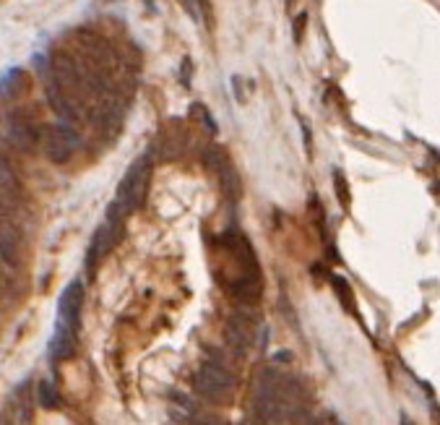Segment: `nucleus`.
Wrapping results in <instances>:
<instances>
[{
    "label": "nucleus",
    "mask_w": 440,
    "mask_h": 425,
    "mask_svg": "<svg viewBox=\"0 0 440 425\" xmlns=\"http://www.w3.org/2000/svg\"><path fill=\"white\" fill-rule=\"evenodd\" d=\"M224 339H227V344H230L238 355H245V352L253 347V342H256L253 318H250L248 313L230 316V318H227V326H224Z\"/></svg>",
    "instance_id": "obj_5"
},
{
    "label": "nucleus",
    "mask_w": 440,
    "mask_h": 425,
    "mask_svg": "<svg viewBox=\"0 0 440 425\" xmlns=\"http://www.w3.org/2000/svg\"><path fill=\"white\" fill-rule=\"evenodd\" d=\"M115 241H118V235H115V222L104 220L92 235V245H89V253H86V267L89 269L97 267V264L115 248Z\"/></svg>",
    "instance_id": "obj_8"
},
{
    "label": "nucleus",
    "mask_w": 440,
    "mask_h": 425,
    "mask_svg": "<svg viewBox=\"0 0 440 425\" xmlns=\"http://www.w3.org/2000/svg\"><path fill=\"white\" fill-rule=\"evenodd\" d=\"M195 3H198V6L203 8V16L211 21V3H209V0H195Z\"/></svg>",
    "instance_id": "obj_21"
},
{
    "label": "nucleus",
    "mask_w": 440,
    "mask_h": 425,
    "mask_svg": "<svg viewBox=\"0 0 440 425\" xmlns=\"http://www.w3.org/2000/svg\"><path fill=\"white\" fill-rule=\"evenodd\" d=\"M47 97H50V104H53V110L60 115V118H68V104H65V97L60 94L57 86H47Z\"/></svg>",
    "instance_id": "obj_16"
},
{
    "label": "nucleus",
    "mask_w": 440,
    "mask_h": 425,
    "mask_svg": "<svg viewBox=\"0 0 440 425\" xmlns=\"http://www.w3.org/2000/svg\"><path fill=\"white\" fill-rule=\"evenodd\" d=\"M334 191H336V198H339V203L344 206V209H349V185L347 180H344V175H341L339 170H334Z\"/></svg>",
    "instance_id": "obj_15"
},
{
    "label": "nucleus",
    "mask_w": 440,
    "mask_h": 425,
    "mask_svg": "<svg viewBox=\"0 0 440 425\" xmlns=\"http://www.w3.org/2000/svg\"><path fill=\"white\" fill-rule=\"evenodd\" d=\"M13 180V175H11V167L8 162L0 157V183H11Z\"/></svg>",
    "instance_id": "obj_20"
},
{
    "label": "nucleus",
    "mask_w": 440,
    "mask_h": 425,
    "mask_svg": "<svg viewBox=\"0 0 440 425\" xmlns=\"http://www.w3.org/2000/svg\"><path fill=\"white\" fill-rule=\"evenodd\" d=\"M37 397H39V405L45 407V410H55L60 405V397H57V389L53 386V381H42L37 389Z\"/></svg>",
    "instance_id": "obj_13"
},
{
    "label": "nucleus",
    "mask_w": 440,
    "mask_h": 425,
    "mask_svg": "<svg viewBox=\"0 0 440 425\" xmlns=\"http://www.w3.org/2000/svg\"><path fill=\"white\" fill-rule=\"evenodd\" d=\"M76 147H78V133H76L71 126L57 123V126H53V128H47L45 154L53 159V162H65V159H71Z\"/></svg>",
    "instance_id": "obj_4"
},
{
    "label": "nucleus",
    "mask_w": 440,
    "mask_h": 425,
    "mask_svg": "<svg viewBox=\"0 0 440 425\" xmlns=\"http://www.w3.org/2000/svg\"><path fill=\"white\" fill-rule=\"evenodd\" d=\"M195 110H198V112H201V115H203V123H206V128H209L211 133H216V123L211 121V112L206 110L203 104H195Z\"/></svg>",
    "instance_id": "obj_19"
},
{
    "label": "nucleus",
    "mask_w": 440,
    "mask_h": 425,
    "mask_svg": "<svg viewBox=\"0 0 440 425\" xmlns=\"http://www.w3.org/2000/svg\"><path fill=\"white\" fill-rule=\"evenodd\" d=\"M170 415H172V420H180V423L193 420V415H195V405H193V399L185 397V394H180V391H172Z\"/></svg>",
    "instance_id": "obj_12"
},
{
    "label": "nucleus",
    "mask_w": 440,
    "mask_h": 425,
    "mask_svg": "<svg viewBox=\"0 0 440 425\" xmlns=\"http://www.w3.org/2000/svg\"><path fill=\"white\" fill-rule=\"evenodd\" d=\"M274 360L276 363H289V360H292V352H276Z\"/></svg>",
    "instance_id": "obj_22"
},
{
    "label": "nucleus",
    "mask_w": 440,
    "mask_h": 425,
    "mask_svg": "<svg viewBox=\"0 0 440 425\" xmlns=\"http://www.w3.org/2000/svg\"><path fill=\"white\" fill-rule=\"evenodd\" d=\"M235 386L238 381L224 368V363H203L195 373V391L214 405H227L235 397Z\"/></svg>",
    "instance_id": "obj_2"
},
{
    "label": "nucleus",
    "mask_w": 440,
    "mask_h": 425,
    "mask_svg": "<svg viewBox=\"0 0 440 425\" xmlns=\"http://www.w3.org/2000/svg\"><path fill=\"white\" fill-rule=\"evenodd\" d=\"M180 3H183L185 11H188V13H193V19H195V11H193V3H191V0H180Z\"/></svg>",
    "instance_id": "obj_23"
},
{
    "label": "nucleus",
    "mask_w": 440,
    "mask_h": 425,
    "mask_svg": "<svg viewBox=\"0 0 440 425\" xmlns=\"http://www.w3.org/2000/svg\"><path fill=\"white\" fill-rule=\"evenodd\" d=\"M24 86H27V81H24V71L21 68H8L6 74L0 76V97H6V100L19 97L24 92Z\"/></svg>",
    "instance_id": "obj_10"
},
{
    "label": "nucleus",
    "mask_w": 440,
    "mask_h": 425,
    "mask_svg": "<svg viewBox=\"0 0 440 425\" xmlns=\"http://www.w3.org/2000/svg\"><path fill=\"white\" fill-rule=\"evenodd\" d=\"M331 282H334V290H336V295H339V300L344 303V308H349V311H355V295H352V290H349V282L341 277H331ZM357 313V311H355Z\"/></svg>",
    "instance_id": "obj_14"
},
{
    "label": "nucleus",
    "mask_w": 440,
    "mask_h": 425,
    "mask_svg": "<svg viewBox=\"0 0 440 425\" xmlns=\"http://www.w3.org/2000/svg\"><path fill=\"white\" fill-rule=\"evenodd\" d=\"M149 185V159H138L125 170L123 180L118 183V191H115V201L110 203L107 209V220L110 222H120L125 220L133 209H136L144 194H146Z\"/></svg>",
    "instance_id": "obj_1"
},
{
    "label": "nucleus",
    "mask_w": 440,
    "mask_h": 425,
    "mask_svg": "<svg viewBox=\"0 0 440 425\" xmlns=\"http://www.w3.org/2000/svg\"><path fill=\"white\" fill-rule=\"evenodd\" d=\"M219 188H221V196L230 203H238L240 198H242V180H240L238 170L232 165H227V162L219 167Z\"/></svg>",
    "instance_id": "obj_9"
},
{
    "label": "nucleus",
    "mask_w": 440,
    "mask_h": 425,
    "mask_svg": "<svg viewBox=\"0 0 440 425\" xmlns=\"http://www.w3.org/2000/svg\"><path fill=\"white\" fill-rule=\"evenodd\" d=\"M81 303H83V285H81V279H74V282H68V287H65L63 292H60V297H57V318L78 326Z\"/></svg>",
    "instance_id": "obj_7"
},
{
    "label": "nucleus",
    "mask_w": 440,
    "mask_h": 425,
    "mask_svg": "<svg viewBox=\"0 0 440 425\" xmlns=\"http://www.w3.org/2000/svg\"><path fill=\"white\" fill-rule=\"evenodd\" d=\"M76 329H78V326L68 324L63 318L55 321V332L50 337V358H53V360H68V358H74Z\"/></svg>",
    "instance_id": "obj_6"
},
{
    "label": "nucleus",
    "mask_w": 440,
    "mask_h": 425,
    "mask_svg": "<svg viewBox=\"0 0 440 425\" xmlns=\"http://www.w3.org/2000/svg\"><path fill=\"white\" fill-rule=\"evenodd\" d=\"M279 384H282V373L274 368L261 370L253 391V410L261 420H276V397H279Z\"/></svg>",
    "instance_id": "obj_3"
},
{
    "label": "nucleus",
    "mask_w": 440,
    "mask_h": 425,
    "mask_svg": "<svg viewBox=\"0 0 440 425\" xmlns=\"http://www.w3.org/2000/svg\"><path fill=\"white\" fill-rule=\"evenodd\" d=\"M8 136H11V144H13V147L21 149V151H29V149L34 147V141H37V130L32 128L29 123L16 121L13 126H11Z\"/></svg>",
    "instance_id": "obj_11"
},
{
    "label": "nucleus",
    "mask_w": 440,
    "mask_h": 425,
    "mask_svg": "<svg viewBox=\"0 0 440 425\" xmlns=\"http://www.w3.org/2000/svg\"><path fill=\"white\" fill-rule=\"evenodd\" d=\"M305 24H308V13H300L297 19H294V27H292V32H294V39L300 42L303 39V29H305Z\"/></svg>",
    "instance_id": "obj_18"
},
{
    "label": "nucleus",
    "mask_w": 440,
    "mask_h": 425,
    "mask_svg": "<svg viewBox=\"0 0 440 425\" xmlns=\"http://www.w3.org/2000/svg\"><path fill=\"white\" fill-rule=\"evenodd\" d=\"M16 407L21 410V415L19 420H29L32 417V402H29V389L27 386H19L16 389Z\"/></svg>",
    "instance_id": "obj_17"
}]
</instances>
